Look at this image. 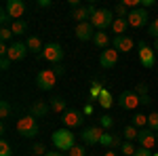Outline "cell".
<instances>
[{
	"mask_svg": "<svg viewBox=\"0 0 158 156\" xmlns=\"http://www.w3.org/2000/svg\"><path fill=\"white\" fill-rule=\"evenodd\" d=\"M95 27L91 25V21H85V23H78L76 25V36H78V40H93V36H95Z\"/></svg>",
	"mask_w": 158,
	"mask_h": 156,
	"instance_id": "obj_16",
	"label": "cell"
},
{
	"mask_svg": "<svg viewBox=\"0 0 158 156\" xmlns=\"http://www.w3.org/2000/svg\"><path fill=\"white\" fill-rule=\"evenodd\" d=\"M114 13H116L118 17H127V15H129V6H127L124 2H120V4L114 6Z\"/></svg>",
	"mask_w": 158,
	"mask_h": 156,
	"instance_id": "obj_33",
	"label": "cell"
},
{
	"mask_svg": "<svg viewBox=\"0 0 158 156\" xmlns=\"http://www.w3.org/2000/svg\"><path fill=\"white\" fill-rule=\"evenodd\" d=\"M120 152H122L124 156H135L137 148L133 145V141H124V144H122V148H120Z\"/></svg>",
	"mask_w": 158,
	"mask_h": 156,
	"instance_id": "obj_29",
	"label": "cell"
},
{
	"mask_svg": "<svg viewBox=\"0 0 158 156\" xmlns=\"http://www.w3.org/2000/svg\"><path fill=\"white\" fill-rule=\"evenodd\" d=\"M137 47H139V61H141V65L148 68V70L154 68V65H156V53H154V48L148 47L143 40H141Z\"/></svg>",
	"mask_w": 158,
	"mask_h": 156,
	"instance_id": "obj_6",
	"label": "cell"
},
{
	"mask_svg": "<svg viewBox=\"0 0 158 156\" xmlns=\"http://www.w3.org/2000/svg\"><path fill=\"white\" fill-rule=\"evenodd\" d=\"M112 23H114V13L110 9H97L91 15V25L97 32H106V27H112Z\"/></svg>",
	"mask_w": 158,
	"mask_h": 156,
	"instance_id": "obj_2",
	"label": "cell"
},
{
	"mask_svg": "<svg viewBox=\"0 0 158 156\" xmlns=\"http://www.w3.org/2000/svg\"><path fill=\"white\" fill-rule=\"evenodd\" d=\"M127 27H129L127 17H116V19H114V23H112V30H114V34H116V36H122V34L127 32Z\"/></svg>",
	"mask_w": 158,
	"mask_h": 156,
	"instance_id": "obj_21",
	"label": "cell"
},
{
	"mask_svg": "<svg viewBox=\"0 0 158 156\" xmlns=\"http://www.w3.org/2000/svg\"><path fill=\"white\" fill-rule=\"evenodd\" d=\"M122 135L127 137V141H133V139L139 137V129L133 127V124H127V127H124V131H122Z\"/></svg>",
	"mask_w": 158,
	"mask_h": 156,
	"instance_id": "obj_26",
	"label": "cell"
},
{
	"mask_svg": "<svg viewBox=\"0 0 158 156\" xmlns=\"http://www.w3.org/2000/svg\"><path fill=\"white\" fill-rule=\"evenodd\" d=\"M25 47H27V51L30 53H36V55H40L42 51H44V47H42V40L38 36H27V40H25Z\"/></svg>",
	"mask_w": 158,
	"mask_h": 156,
	"instance_id": "obj_20",
	"label": "cell"
},
{
	"mask_svg": "<svg viewBox=\"0 0 158 156\" xmlns=\"http://www.w3.org/2000/svg\"><path fill=\"white\" fill-rule=\"evenodd\" d=\"M51 139H53V145H55L59 152L72 150L74 145H76V144H74V141H76V135H74L70 129H65V127H63V129H57V131L53 133Z\"/></svg>",
	"mask_w": 158,
	"mask_h": 156,
	"instance_id": "obj_1",
	"label": "cell"
},
{
	"mask_svg": "<svg viewBox=\"0 0 158 156\" xmlns=\"http://www.w3.org/2000/svg\"><path fill=\"white\" fill-rule=\"evenodd\" d=\"M152 156H158V152H156V154H152Z\"/></svg>",
	"mask_w": 158,
	"mask_h": 156,
	"instance_id": "obj_52",
	"label": "cell"
},
{
	"mask_svg": "<svg viewBox=\"0 0 158 156\" xmlns=\"http://www.w3.org/2000/svg\"><path fill=\"white\" fill-rule=\"evenodd\" d=\"M27 55V47H25V42H13L11 47H9V59L11 61H21Z\"/></svg>",
	"mask_w": 158,
	"mask_h": 156,
	"instance_id": "obj_15",
	"label": "cell"
},
{
	"mask_svg": "<svg viewBox=\"0 0 158 156\" xmlns=\"http://www.w3.org/2000/svg\"><path fill=\"white\" fill-rule=\"evenodd\" d=\"M0 156H13V148H11V144H9L6 139L0 141Z\"/></svg>",
	"mask_w": 158,
	"mask_h": 156,
	"instance_id": "obj_30",
	"label": "cell"
},
{
	"mask_svg": "<svg viewBox=\"0 0 158 156\" xmlns=\"http://www.w3.org/2000/svg\"><path fill=\"white\" fill-rule=\"evenodd\" d=\"M32 152H34V156H40V154H47L49 150L44 148L42 144H34V148H32Z\"/></svg>",
	"mask_w": 158,
	"mask_h": 156,
	"instance_id": "obj_40",
	"label": "cell"
},
{
	"mask_svg": "<svg viewBox=\"0 0 158 156\" xmlns=\"http://www.w3.org/2000/svg\"><path fill=\"white\" fill-rule=\"evenodd\" d=\"M40 57L51 61V63H61V59H63V48L57 42H47L44 44V51L40 53Z\"/></svg>",
	"mask_w": 158,
	"mask_h": 156,
	"instance_id": "obj_5",
	"label": "cell"
},
{
	"mask_svg": "<svg viewBox=\"0 0 158 156\" xmlns=\"http://www.w3.org/2000/svg\"><path fill=\"white\" fill-rule=\"evenodd\" d=\"M82 112H78V110H65L63 114H61V122H63V127L65 129H74V127H80L82 124Z\"/></svg>",
	"mask_w": 158,
	"mask_h": 156,
	"instance_id": "obj_10",
	"label": "cell"
},
{
	"mask_svg": "<svg viewBox=\"0 0 158 156\" xmlns=\"http://www.w3.org/2000/svg\"><path fill=\"white\" fill-rule=\"evenodd\" d=\"M11 32H13V36H23V34H27V23L23 19H17V21L11 23Z\"/></svg>",
	"mask_w": 158,
	"mask_h": 156,
	"instance_id": "obj_23",
	"label": "cell"
},
{
	"mask_svg": "<svg viewBox=\"0 0 158 156\" xmlns=\"http://www.w3.org/2000/svg\"><path fill=\"white\" fill-rule=\"evenodd\" d=\"M137 141H139V148H148V150H152V148L156 145V133L152 131L150 127H143V129H139V137H137Z\"/></svg>",
	"mask_w": 158,
	"mask_h": 156,
	"instance_id": "obj_11",
	"label": "cell"
},
{
	"mask_svg": "<svg viewBox=\"0 0 158 156\" xmlns=\"http://www.w3.org/2000/svg\"><path fill=\"white\" fill-rule=\"evenodd\" d=\"M112 124H114V120H112V116H108V114H103V116H101V120H99V127L108 129V127H112Z\"/></svg>",
	"mask_w": 158,
	"mask_h": 156,
	"instance_id": "obj_36",
	"label": "cell"
},
{
	"mask_svg": "<svg viewBox=\"0 0 158 156\" xmlns=\"http://www.w3.org/2000/svg\"><path fill=\"white\" fill-rule=\"evenodd\" d=\"M133 91L137 93V95H148V84L146 82H137Z\"/></svg>",
	"mask_w": 158,
	"mask_h": 156,
	"instance_id": "obj_37",
	"label": "cell"
},
{
	"mask_svg": "<svg viewBox=\"0 0 158 156\" xmlns=\"http://www.w3.org/2000/svg\"><path fill=\"white\" fill-rule=\"evenodd\" d=\"M127 21H129V27H143V25H150L148 23V11L146 9H131L129 15H127Z\"/></svg>",
	"mask_w": 158,
	"mask_h": 156,
	"instance_id": "obj_7",
	"label": "cell"
},
{
	"mask_svg": "<svg viewBox=\"0 0 158 156\" xmlns=\"http://www.w3.org/2000/svg\"><path fill=\"white\" fill-rule=\"evenodd\" d=\"M156 144H158V133H156Z\"/></svg>",
	"mask_w": 158,
	"mask_h": 156,
	"instance_id": "obj_51",
	"label": "cell"
},
{
	"mask_svg": "<svg viewBox=\"0 0 158 156\" xmlns=\"http://www.w3.org/2000/svg\"><path fill=\"white\" fill-rule=\"evenodd\" d=\"M103 127H86L85 131L80 133V139L85 141L86 145H95V144H99V139H101V135H103Z\"/></svg>",
	"mask_w": 158,
	"mask_h": 156,
	"instance_id": "obj_9",
	"label": "cell"
},
{
	"mask_svg": "<svg viewBox=\"0 0 158 156\" xmlns=\"http://www.w3.org/2000/svg\"><path fill=\"white\" fill-rule=\"evenodd\" d=\"M103 156H118V154H116V152H114V150L110 148V150H106V154H103Z\"/></svg>",
	"mask_w": 158,
	"mask_h": 156,
	"instance_id": "obj_47",
	"label": "cell"
},
{
	"mask_svg": "<svg viewBox=\"0 0 158 156\" xmlns=\"http://www.w3.org/2000/svg\"><path fill=\"white\" fill-rule=\"evenodd\" d=\"M93 44L97 48H108L110 44V34H106V32H95V36H93Z\"/></svg>",
	"mask_w": 158,
	"mask_h": 156,
	"instance_id": "obj_22",
	"label": "cell"
},
{
	"mask_svg": "<svg viewBox=\"0 0 158 156\" xmlns=\"http://www.w3.org/2000/svg\"><path fill=\"white\" fill-rule=\"evenodd\" d=\"M139 99H141V106H150L152 103V97L150 95H139Z\"/></svg>",
	"mask_w": 158,
	"mask_h": 156,
	"instance_id": "obj_44",
	"label": "cell"
},
{
	"mask_svg": "<svg viewBox=\"0 0 158 156\" xmlns=\"http://www.w3.org/2000/svg\"><path fill=\"white\" fill-rule=\"evenodd\" d=\"M148 127L152 129L154 133H158V112H152L148 114Z\"/></svg>",
	"mask_w": 158,
	"mask_h": 156,
	"instance_id": "obj_28",
	"label": "cell"
},
{
	"mask_svg": "<svg viewBox=\"0 0 158 156\" xmlns=\"http://www.w3.org/2000/svg\"><path fill=\"white\" fill-rule=\"evenodd\" d=\"M135 156H152V150H148V148H137Z\"/></svg>",
	"mask_w": 158,
	"mask_h": 156,
	"instance_id": "obj_42",
	"label": "cell"
},
{
	"mask_svg": "<svg viewBox=\"0 0 158 156\" xmlns=\"http://www.w3.org/2000/svg\"><path fill=\"white\" fill-rule=\"evenodd\" d=\"M0 23H2V27H9V23H13V19H11V15L6 13V9L0 11Z\"/></svg>",
	"mask_w": 158,
	"mask_h": 156,
	"instance_id": "obj_34",
	"label": "cell"
},
{
	"mask_svg": "<svg viewBox=\"0 0 158 156\" xmlns=\"http://www.w3.org/2000/svg\"><path fill=\"white\" fill-rule=\"evenodd\" d=\"M152 48H154V53H158V40H154V47Z\"/></svg>",
	"mask_w": 158,
	"mask_h": 156,
	"instance_id": "obj_50",
	"label": "cell"
},
{
	"mask_svg": "<svg viewBox=\"0 0 158 156\" xmlns=\"http://www.w3.org/2000/svg\"><path fill=\"white\" fill-rule=\"evenodd\" d=\"M49 110H51V103H47V101H34L30 106V114L34 118H42V116H47Z\"/></svg>",
	"mask_w": 158,
	"mask_h": 156,
	"instance_id": "obj_18",
	"label": "cell"
},
{
	"mask_svg": "<svg viewBox=\"0 0 158 156\" xmlns=\"http://www.w3.org/2000/svg\"><path fill=\"white\" fill-rule=\"evenodd\" d=\"M133 47H135V40L131 36H127V34L114 36V48H116L118 53H131Z\"/></svg>",
	"mask_w": 158,
	"mask_h": 156,
	"instance_id": "obj_14",
	"label": "cell"
},
{
	"mask_svg": "<svg viewBox=\"0 0 158 156\" xmlns=\"http://www.w3.org/2000/svg\"><path fill=\"white\" fill-rule=\"evenodd\" d=\"M11 63H13V61L9 59V57H2V59H0V70H9Z\"/></svg>",
	"mask_w": 158,
	"mask_h": 156,
	"instance_id": "obj_41",
	"label": "cell"
},
{
	"mask_svg": "<svg viewBox=\"0 0 158 156\" xmlns=\"http://www.w3.org/2000/svg\"><path fill=\"white\" fill-rule=\"evenodd\" d=\"M118 106L122 110H135L137 106H141V99L135 91H122L118 97Z\"/></svg>",
	"mask_w": 158,
	"mask_h": 156,
	"instance_id": "obj_8",
	"label": "cell"
},
{
	"mask_svg": "<svg viewBox=\"0 0 158 156\" xmlns=\"http://www.w3.org/2000/svg\"><path fill=\"white\" fill-rule=\"evenodd\" d=\"M99 144L101 145H106V148H112V150H116V148H122V144H124V141H122L120 139V135H112V133H103V135H101V139H99Z\"/></svg>",
	"mask_w": 158,
	"mask_h": 156,
	"instance_id": "obj_17",
	"label": "cell"
},
{
	"mask_svg": "<svg viewBox=\"0 0 158 156\" xmlns=\"http://www.w3.org/2000/svg\"><path fill=\"white\" fill-rule=\"evenodd\" d=\"M70 17H74L78 23H85V21H91V9L89 6H78V9H74L72 13H70Z\"/></svg>",
	"mask_w": 158,
	"mask_h": 156,
	"instance_id": "obj_19",
	"label": "cell"
},
{
	"mask_svg": "<svg viewBox=\"0 0 158 156\" xmlns=\"http://www.w3.org/2000/svg\"><path fill=\"white\" fill-rule=\"evenodd\" d=\"M38 4H40V6H51V0H40Z\"/></svg>",
	"mask_w": 158,
	"mask_h": 156,
	"instance_id": "obj_48",
	"label": "cell"
},
{
	"mask_svg": "<svg viewBox=\"0 0 158 156\" xmlns=\"http://www.w3.org/2000/svg\"><path fill=\"white\" fill-rule=\"evenodd\" d=\"M131 124H133V127H137V129H143V127H148V116L137 112V114L133 116V120H131Z\"/></svg>",
	"mask_w": 158,
	"mask_h": 156,
	"instance_id": "obj_27",
	"label": "cell"
},
{
	"mask_svg": "<svg viewBox=\"0 0 158 156\" xmlns=\"http://www.w3.org/2000/svg\"><path fill=\"white\" fill-rule=\"evenodd\" d=\"M70 156H86V150L82 145H74L72 150H70Z\"/></svg>",
	"mask_w": 158,
	"mask_h": 156,
	"instance_id": "obj_38",
	"label": "cell"
},
{
	"mask_svg": "<svg viewBox=\"0 0 158 156\" xmlns=\"http://www.w3.org/2000/svg\"><path fill=\"white\" fill-rule=\"evenodd\" d=\"M148 34L154 38V40H158V17L154 19V21H150V25H148Z\"/></svg>",
	"mask_w": 158,
	"mask_h": 156,
	"instance_id": "obj_31",
	"label": "cell"
},
{
	"mask_svg": "<svg viewBox=\"0 0 158 156\" xmlns=\"http://www.w3.org/2000/svg\"><path fill=\"white\" fill-rule=\"evenodd\" d=\"M101 91H103V86L99 82H93V86H91V99H99Z\"/></svg>",
	"mask_w": 158,
	"mask_h": 156,
	"instance_id": "obj_35",
	"label": "cell"
},
{
	"mask_svg": "<svg viewBox=\"0 0 158 156\" xmlns=\"http://www.w3.org/2000/svg\"><path fill=\"white\" fill-rule=\"evenodd\" d=\"M44 156H63V152H47Z\"/></svg>",
	"mask_w": 158,
	"mask_h": 156,
	"instance_id": "obj_49",
	"label": "cell"
},
{
	"mask_svg": "<svg viewBox=\"0 0 158 156\" xmlns=\"http://www.w3.org/2000/svg\"><path fill=\"white\" fill-rule=\"evenodd\" d=\"M99 106H101V108H112V103H114V99H112V93H110L108 89H103V91H101V95H99Z\"/></svg>",
	"mask_w": 158,
	"mask_h": 156,
	"instance_id": "obj_25",
	"label": "cell"
},
{
	"mask_svg": "<svg viewBox=\"0 0 158 156\" xmlns=\"http://www.w3.org/2000/svg\"><path fill=\"white\" fill-rule=\"evenodd\" d=\"M0 38H2V42H6V40H11V38H13V32H11V27H2V30H0Z\"/></svg>",
	"mask_w": 158,
	"mask_h": 156,
	"instance_id": "obj_39",
	"label": "cell"
},
{
	"mask_svg": "<svg viewBox=\"0 0 158 156\" xmlns=\"http://www.w3.org/2000/svg\"><path fill=\"white\" fill-rule=\"evenodd\" d=\"M11 116V106H9V101H0V118H9Z\"/></svg>",
	"mask_w": 158,
	"mask_h": 156,
	"instance_id": "obj_32",
	"label": "cell"
},
{
	"mask_svg": "<svg viewBox=\"0 0 158 156\" xmlns=\"http://www.w3.org/2000/svg\"><path fill=\"white\" fill-rule=\"evenodd\" d=\"M154 4H156V2H154V0H141V9H150V6H154Z\"/></svg>",
	"mask_w": 158,
	"mask_h": 156,
	"instance_id": "obj_45",
	"label": "cell"
},
{
	"mask_svg": "<svg viewBox=\"0 0 158 156\" xmlns=\"http://www.w3.org/2000/svg\"><path fill=\"white\" fill-rule=\"evenodd\" d=\"M53 72L57 74V76H61V74L65 72V68H63V63H55V65H53Z\"/></svg>",
	"mask_w": 158,
	"mask_h": 156,
	"instance_id": "obj_43",
	"label": "cell"
},
{
	"mask_svg": "<svg viewBox=\"0 0 158 156\" xmlns=\"http://www.w3.org/2000/svg\"><path fill=\"white\" fill-rule=\"evenodd\" d=\"M6 13L11 15V19L13 21H17V19H21L23 17V13H25V2L23 0H6Z\"/></svg>",
	"mask_w": 158,
	"mask_h": 156,
	"instance_id": "obj_13",
	"label": "cell"
},
{
	"mask_svg": "<svg viewBox=\"0 0 158 156\" xmlns=\"http://www.w3.org/2000/svg\"><path fill=\"white\" fill-rule=\"evenodd\" d=\"M49 103H51V110H53V112H59V114H63V112L68 110V108H65V106H68V103H65V99L59 97V95H55Z\"/></svg>",
	"mask_w": 158,
	"mask_h": 156,
	"instance_id": "obj_24",
	"label": "cell"
},
{
	"mask_svg": "<svg viewBox=\"0 0 158 156\" xmlns=\"http://www.w3.org/2000/svg\"><path fill=\"white\" fill-rule=\"evenodd\" d=\"M17 133H19L21 137H25V139L36 137V135H38V122H36V118H34L32 114H27V116H23V118H19V120H17Z\"/></svg>",
	"mask_w": 158,
	"mask_h": 156,
	"instance_id": "obj_3",
	"label": "cell"
},
{
	"mask_svg": "<svg viewBox=\"0 0 158 156\" xmlns=\"http://www.w3.org/2000/svg\"><path fill=\"white\" fill-rule=\"evenodd\" d=\"M91 112H93V106H91V103H89V106H85V110H82V114H91Z\"/></svg>",
	"mask_w": 158,
	"mask_h": 156,
	"instance_id": "obj_46",
	"label": "cell"
},
{
	"mask_svg": "<svg viewBox=\"0 0 158 156\" xmlns=\"http://www.w3.org/2000/svg\"><path fill=\"white\" fill-rule=\"evenodd\" d=\"M118 63V51L114 47H108L106 51H101L99 55V65L101 68H114Z\"/></svg>",
	"mask_w": 158,
	"mask_h": 156,
	"instance_id": "obj_12",
	"label": "cell"
},
{
	"mask_svg": "<svg viewBox=\"0 0 158 156\" xmlns=\"http://www.w3.org/2000/svg\"><path fill=\"white\" fill-rule=\"evenodd\" d=\"M36 84H38L40 91H53L55 84H57V74L53 72V70H42V72H38Z\"/></svg>",
	"mask_w": 158,
	"mask_h": 156,
	"instance_id": "obj_4",
	"label": "cell"
}]
</instances>
